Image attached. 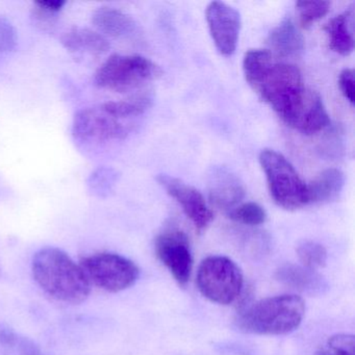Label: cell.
<instances>
[{"mask_svg":"<svg viewBox=\"0 0 355 355\" xmlns=\"http://www.w3.org/2000/svg\"><path fill=\"white\" fill-rule=\"evenodd\" d=\"M80 266L90 284L111 293L130 288L140 276L138 266L117 253H95L84 257Z\"/></svg>","mask_w":355,"mask_h":355,"instance_id":"obj_7","label":"cell"},{"mask_svg":"<svg viewBox=\"0 0 355 355\" xmlns=\"http://www.w3.org/2000/svg\"><path fill=\"white\" fill-rule=\"evenodd\" d=\"M232 221L244 225L257 226L265 223L267 213L261 205L257 202H247L234 207L228 213Z\"/></svg>","mask_w":355,"mask_h":355,"instance_id":"obj_22","label":"cell"},{"mask_svg":"<svg viewBox=\"0 0 355 355\" xmlns=\"http://www.w3.org/2000/svg\"><path fill=\"white\" fill-rule=\"evenodd\" d=\"M315 355H355L354 336L347 334L332 336Z\"/></svg>","mask_w":355,"mask_h":355,"instance_id":"obj_24","label":"cell"},{"mask_svg":"<svg viewBox=\"0 0 355 355\" xmlns=\"http://www.w3.org/2000/svg\"><path fill=\"white\" fill-rule=\"evenodd\" d=\"M0 353L1 355H47L30 338L8 329L0 331Z\"/></svg>","mask_w":355,"mask_h":355,"instance_id":"obj_20","label":"cell"},{"mask_svg":"<svg viewBox=\"0 0 355 355\" xmlns=\"http://www.w3.org/2000/svg\"><path fill=\"white\" fill-rule=\"evenodd\" d=\"M211 205L230 213L245 198L246 190L242 180L226 167H214L207 178Z\"/></svg>","mask_w":355,"mask_h":355,"instance_id":"obj_12","label":"cell"},{"mask_svg":"<svg viewBox=\"0 0 355 355\" xmlns=\"http://www.w3.org/2000/svg\"><path fill=\"white\" fill-rule=\"evenodd\" d=\"M35 6L45 10V11L51 12L53 14H59L66 6V1L63 0H41L34 3Z\"/></svg>","mask_w":355,"mask_h":355,"instance_id":"obj_28","label":"cell"},{"mask_svg":"<svg viewBox=\"0 0 355 355\" xmlns=\"http://www.w3.org/2000/svg\"><path fill=\"white\" fill-rule=\"evenodd\" d=\"M17 31L5 17H0V55L11 53L17 46Z\"/></svg>","mask_w":355,"mask_h":355,"instance_id":"obj_26","label":"cell"},{"mask_svg":"<svg viewBox=\"0 0 355 355\" xmlns=\"http://www.w3.org/2000/svg\"><path fill=\"white\" fill-rule=\"evenodd\" d=\"M37 284L53 298L78 304L88 298L91 284L82 267L59 248L41 249L33 259Z\"/></svg>","mask_w":355,"mask_h":355,"instance_id":"obj_2","label":"cell"},{"mask_svg":"<svg viewBox=\"0 0 355 355\" xmlns=\"http://www.w3.org/2000/svg\"><path fill=\"white\" fill-rule=\"evenodd\" d=\"M207 22L218 51L224 57L234 55L240 37V13L222 1H213L207 8Z\"/></svg>","mask_w":355,"mask_h":355,"instance_id":"obj_11","label":"cell"},{"mask_svg":"<svg viewBox=\"0 0 355 355\" xmlns=\"http://www.w3.org/2000/svg\"><path fill=\"white\" fill-rule=\"evenodd\" d=\"M259 163L266 174L270 195L278 207L296 211L309 205L307 184L284 155L265 149L259 155Z\"/></svg>","mask_w":355,"mask_h":355,"instance_id":"obj_4","label":"cell"},{"mask_svg":"<svg viewBox=\"0 0 355 355\" xmlns=\"http://www.w3.org/2000/svg\"><path fill=\"white\" fill-rule=\"evenodd\" d=\"M153 103V96L149 93H140L123 101H109L101 107L110 115L121 120L142 115L149 110Z\"/></svg>","mask_w":355,"mask_h":355,"instance_id":"obj_19","label":"cell"},{"mask_svg":"<svg viewBox=\"0 0 355 355\" xmlns=\"http://www.w3.org/2000/svg\"><path fill=\"white\" fill-rule=\"evenodd\" d=\"M199 292L211 302L232 304L240 297L244 286L242 270L232 259L223 255L205 257L197 271Z\"/></svg>","mask_w":355,"mask_h":355,"instance_id":"obj_6","label":"cell"},{"mask_svg":"<svg viewBox=\"0 0 355 355\" xmlns=\"http://www.w3.org/2000/svg\"><path fill=\"white\" fill-rule=\"evenodd\" d=\"M92 22L101 34L103 33L113 38H126L137 31L134 18L116 8H98L93 13Z\"/></svg>","mask_w":355,"mask_h":355,"instance_id":"obj_16","label":"cell"},{"mask_svg":"<svg viewBox=\"0 0 355 355\" xmlns=\"http://www.w3.org/2000/svg\"><path fill=\"white\" fill-rule=\"evenodd\" d=\"M72 135L78 142L103 143L123 140L128 128L121 120L113 117L98 107H87L76 114L72 123Z\"/></svg>","mask_w":355,"mask_h":355,"instance_id":"obj_8","label":"cell"},{"mask_svg":"<svg viewBox=\"0 0 355 355\" xmlns=\"http://www.w3.org/2000/svg\"><path fill=\"white\" fill-rule=\"evenodd\" d=\"M297 257L307 269L318 271L327 263V250L323 245L315 241H303L297 247Z\"/></svg>","mask_w":355,"mask_h":355,"instance_id":"obj_21","label":"cell"},{"mask_svg":"<svg viewBox=\"0 0 355 355\" xmlns=\"http://www.w3.org/2000/svg\"><path fill=\"white\" fill-rule=\"evenodd\" d=\"M276 58L297 59L304 51V38L290 18L282 20L269 34L267 40Z\"/></svg>","mask_w":355,"mask_h":355,"instance_id":"obj_13","label":"cell"},{"mask_svg":"<svg viewBox=\"0 0 355 355\" xmlns=\"http://www.w3.org/2000/svg\"><path fill=\"white\" fill-rule=\"evenodd\" d=\"M345 186L343 172L334 168L324 170L311 184H307L309 205L331 202L340 197Z\"/></svg>","mask_w":355,"mask_h":355,"instance_id":"obj_18","label":"cell"},{"mask_svg":"<svg viewBox=\"0 0 355 355\" xmlns=\"http://www.w3.org/2000/svg\"><path fill=\"white\" fill-rule=\"evenodd\" d=\"M115 173L109 168L95 170L88 180L89 190L95 196H105L115 182Z\"/></svg>","mask_w":355,"mask_h":355,"instance_id":"obj_25","label":"cell"},{"mask_svg":"<svg viewBox=\"0 0 355 355\" xmlns=\"http://www.w3.org/2000/svg\"><path fill=\"white\" fill-rule=\"evenodd\" d=\"M243 71L252 90L293 130L311 136L329 125L321 97L304 86L296 66L271 51L251 49L245 53Z\"/></svg>","mask_w":355,"mask_h":355,"instance_id":"obj_1","label":"cell"},{"mask_svg":"<svg viewBox=\"0 0 355 355\" xmlns=\"http://www.w3.org/2000/svg\"><path fill=\"white\" fill-rule=\"evenodd\" d=\"M161 68L142 55H113L95 73V85L105 90L128 93L157 80Z\"/></svg>","mask_w":355,"mask_h":355,"instance_id":"obj_5","label":"cell"},{"mask_svg":"<svg viewBox=\"0 0 355 355\" xmlns=\"http://www.w3.org/2000/svg\"><path fill=\"white\" fill-rule=\"evenodd\" d=\"M157 180L166 192L182 207V211L192 222L197 232H203L209 227L213 222L214 214L198 190L180 178L167 174H159Z\"/></svg>","mask_w":355,"mask_h":355,"instance_id":"obj_10","label":"cell"},{"mask_svg":"<svg viewBox=\"0 0 355 355\" xmlns=\"http://www.w3.org/2000/svg\"><path fill=\"white\" fill-rule=\"evenodd\" d=\"M329 49L338 55H350L354 49V9L353 6L344 13L332 18L324 28Z\"/></svg>","mask_w":355,"mask_h":355,"instance_id":"obj_14","label":"cell"},{"mask_svg":"<svg viewBox=\"0 0 355 355\" xmlns=\"http://www.w3.org/2000/svg\"><path fill=\"white\" fill-rule=\"evenodd\" d=\"M61 43L70 53L101 55L111 49L109 40L99 32L73 26L61 37Z\"/></svg>","mask_w":355,"mask_h":355,"instance_id":"obj_15","label":"cell"},{"mask_svg":"<svg viewBox=\"0 0 355 355\" xmlns=\"http://www.w3.org/2000/svg\"><path fill=\"white\" fill-rule=\"evenodd\" d=\"M338 87L340 92L344 95L351 105H354L355 88H354V71L350 68L343 70L338 76Z\"/></svg>","mask_w":355,"mask_h":355,"instance_id":"obj_27","label":"cell"},{"mask_svg":"<svg viewBox=\"0 0 355 355\" xmlns=\"http://www.w3.org/2000/svg\"><path fill=\"white\" fill-rule=\"evenodd\" d=\"M155 254L180 286H186L193 270L190 240L180 230L162 232L155 240Z\"/></svg>","mask_w":355,"mask_h":355,"instance_id":"obj_9","label":"cell"},{"mask_svg":"<svg viewBox=\"0 0 355 355\" xmlns=\"http://www.w3.org/2000/svg\"><path fill=\"white\" fill-rule=\"evenodd\" d=\"M331 3L328 1H299L296 3L299 20L303 28H309L327 15Z\"/></svg>","mask_w":355,"mask_h":355,"instance_id":"obj_23","label":"cell"},{"mask_svg":"<svg viewBox=\"0 0 355 355\" xmlns=\"http://www.w3.org/2000/svg\"><path fill=\"white\" fill-rule=\"evenodd\" d=\"M305 315L304 300L297 295H278L253 303L238 315L236 327L245 334L284 336L295 331Z\"/></svg>","mask_w":355,"mask_h":355,"instance_id":"obj_3","label":"cell"},{"mask_svg":"<svg viewBox=\"0 0 355 355\" xmlns=\"http://www.w3.org/2000/svg\"><path fill=\"white\" fill-rule=\"evenodd\" d=\"M275 276L280 284L303 293L315 294L326 288V282L317 271L303 266L286 263L276 271Z\"/></svg>","mask_w":355,"mask_h":355,"instance_id":"obj_17","label":"cell"}]
</instances>
